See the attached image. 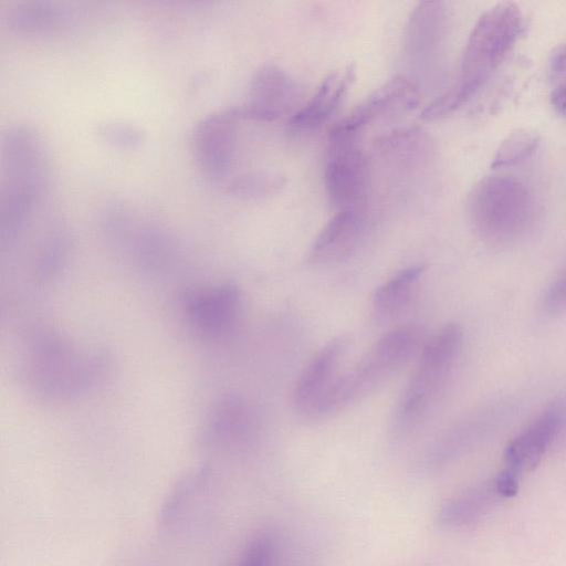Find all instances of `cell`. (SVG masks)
Here are the masks:
<instances>
[{
	"mask_svg": "<svg viewBox=\"0 0 566 566\" xmlns=\"http://www.w3.org/2000/svg\"><path fill=\"white\" fill-rule=\"evenodd\" d=\"M424 327L407 323L388 331L350 369L343 371L329 392L322 417L335 413L377 390L426 344Z\"/></svg>",
	"mask_w": 566,
	"mask_h": 566,
	"instance_id": "277c9868",
	"label": "cell"
},
{
	"mask_svg": "<svg viewBox=\"0 0 566 566\" xmlns=\"http://www.w3.org/2000/svg\"><path fill=\"white\" fill-rule=\"evenodd\" d=\"M324 171L329 203L336 211H365L370 187L369 164L355 142L331 143Z\"/></svg>",
	"mask_w": 566,
	"mask_h": 566,
	"instance_id": "ba28073f",
	"label": "cell"
},
{
	"mask_svg": "<svg viewBox=\"0 0 566 566\" xmlns=\"http://www.w3.org/2000/svg\"><path fill=\"white\" fill-rule=\"evenodd\" d=\"M524 20L513 2L484 11L467 41L455 83L423 108L421 118L434 120L463 105L489 78L523 31Z\"/></svg>",
	"mask_w": 566,
	"mask_h": 566,
	"instance_id": "7a4b0ae2",
	"label": "cell"
},
{
	"mask_svg": "<svg viewBox=\"0 0 566 566\" xmlns=\"http://www.w3.org/2000/svg\"><path fill=\"white\" fill-rule=\"evenodd\" d=\"M468 210L476 231L488 240L506 241L531 224L534 201L528 188L512 176L480 180L472 189Z\"/></svg>",
	"mask_w": 566,
	"mask_h": 566,
	"instance_id": "8992f818",
	"label": "cell"
},
{
	"mask_svg": "<svg viewBox=\"0 0 566 566\" xmlns=\"http://www.w3.org/2000/svg\"><path fill=\"white\" fill-rule=\"evenodd\" d=\"M444 27V9L437 1L420 2L406 30L405 52L417 64L429 62L439 45Z\"/></svg>",
	"mask_w": 566,
	"mask_h": 566,
	"instance_id": "e0dca14e",
	"label": "cell"
},
{
	"mask_svg": "<svg viewBox=\"0 0 566 566\" xmlns=\"http://www.w3.org/2000/svg\"><path fill=\"white\" fill-rule=\"evenodd\" d=\"M277 544L269 533L255 535L244 547L237 566H276Z\"/></svg>",
	"mask_w": 566,
	"mask_h": 566,
	"instance_id": "603a6c76",
	"label": "cell"
},
{
	"mask_svg": "<svg viewBox=\"0 0 566 566\" xmlns=\"http://www.w3.org/2000/svg\"><path fill=\"white\" fill-rule=\"evenodd\" d=\"M551 103L557 112L566 114V82L557 85L553 90Z\"/></svg>",
	"mask_w": 566,
	"mask_h": 566,
	"instance_id": "83f0119b",
	"label": "cell"
},
{
	"mask_svg": "<svg viewBox=\"0 0 566 566\" xmlns=\"http://www.w3.org/2000/svg\"><path fill=\"white\" fill-rule=\"evenodd\" d=\"M426 266H407L377 287L371 297L374 314L379 319H388L399 314L409 303Z\"/></svg>",
	"mask_w": 566,
	"mask_h": 566,
	"instance_id": "d6986e66",
	"label": "cell"
},
{
	"mask_svg": "<svg viewBox=\"0 0 566 566\" xmlns=\"http://www.w3.org/2000/svg\"><path fill=\"white\" fill-rule=\"evenodd\" d=\"M539 138L528 128L512 130L499 145L492 159V168L510 167L527 158L537 148Z\"/></svg>",
	"mask_w": 566,
	"mask_h": 566,
	"instance_id": "7402d4cb",
	"label": "cell"
},
{
	"mask_svg": "<svg viewBox=\"0 0 566 566\" xmlns=\"http://www.w3.org/2000/svg\"><path fill=\"white\" fill-rule=\"evenodd\" d=\"M210 473L209 467L202 465L176 482L160 509L159 523L163 527H171L181 518L196 497L207 488Z\"/></svg>",
	"mask_w": 566,
	"mask_h": 566,
	"instance_id": "ffe728a7",
	"label": "cell"
},
{
	"mask_svg": "<svg viewBox=\"0 0 566 566\" xmlns=\"http://www.w3.org/2000/svg\"><path fill=\"white\" fill-rule=\"evenodd\" d=\"M545 306L549 312H560L566 308V270L548 290Z\"/></svg>",
	"mask_w": 566,
	"mask_h": 566,
	"instance_id": "d4e9b609",
	"label": "cell"
},
{
	"mask_svg": "<svg viewBox=\"0 0 566 566\" xmlns=\"http://www.w3.org/2000/svg\"><path fill=\"white\" fill-rule=\"evenodd\" d=\"M50 166L41 136L30 126L9 127L1 140L0 238L11 245L45 202Z\"/></svg>",
	"mask_w": 566,
	"mask_h": 566,
	"instance_id": "6da1fadb",
	"label": "cell"
},
{
	"mask_svg": "<svg viewBox=\"0 0 566 566\" xmlns=\"http://www.w3.org/2000/svg\"><path fill=\"white\" fill-rule=\"evenodd\" d=\"M300 96L297 84L285 71L266 64L254 73L249 85L248 102L240 107L250 119L269 123L290 113Z\"/></svg>",
	"mask_w": 566,
	"mask_h": 566,
	"instance_id": "4fadbf2b",
	"label": "cell"
},
{
	"mask_svg": "<svg viewBox=\"0 0 566 566\" xmlns=\"http://www.w3.org/2000/svg\"><path fill=\"white\" fill-rule=\"evenodd\" d=\"M182 305L187 321L199 335L218 338L234 327L241 295L237 286L220 284L188 292Z\"/></svg>",
	"mask_w": 566,
	"mask_h": 566,
	"instance_id": "7c38bea8",
	"label": "cell"
},
{
	"mask_svg": "<svg viewBox=\"0 0 566 566\" xmlns=\"http://www.w3.org/2000/svg\"><path fill=\"white\" fill-rule=\"evenodd\" d=\"M365 223V211H336L312 243L308 262L326 265L348 259L364 238Z\"/></svg>",
	"mask_w": 566,
	"mask_h": 566,
	"instance_id": "9a60e30c",
	"label": "cell"
},
{
	"mask_svg": "<svg viewBox=\"0 0 566 566\" xmlns=\"http://www.w3.org/2000/svg\"><path fill=\"white\" fill-rule=\"evenodd\" d=\"M348 338L337 336L324 344L310 359L293 390L295 411L305 419L321 418L323 406L337 379L347 352Z\"/></svg>",
	"mask_w": 566,
	"mask_h": 566,
	"instance_id": "9c48e42d",
	"label": "cell"
},
{
	"mask_svg": "<svg viewBox=\"0 0 566 566\" xmlns=\"http://www.w3.org/2000/svg\"><path fill=\"white\" fill-rule=\"evenodd\" d=\"M23 367L30 389L48 398H65L96 385L108 367L102 352H78L67 340L44 334L33 339Z\"/></svg>",
	"mask_w": 566,
	"mask_h": 566,
	"instance_id": "3957f363",
	"label": "cell"
},
{
	"mask_svg": "<svg viewBox=\"0 0 566 566\" xmlns=\"http://www.w3.org/2000/svg\"><path fill=\"white\" fill-rule=\"evenodd\" d=\"M69 18L67 10L50 1L14 3L7 13L9 27L19 34L39 35L55 31Z\"/></svg>",
	"mask_w": 566,
	"mask_h": 566,
	"instance_id": "ac0fdd59",
	"label": "cell"
},
{
	"mask_svg": "<svg viewBox=\"0 0 566 566\" xmlns=\"http://www.w3.org/2000/svg\"><path fill=\"white\" fill-rule=\"evenodd\" d=\"M104 231L117 250L140 266L158 270L171 261L175 245L156 224L120 205L109 207L102 219Z\"/></svg>",
	"mask_w": 566,
	"mask_h": 566,
	"instance_id": "52a82bcc",
	"label": "cell"
},
{
	"mask_svg": "<svg viewBox=\"0 0 566 566\" xmlns=\"http://www.w3.org/2000/svg\"><path fill=\"white\" fill-rule=\"evenodd\" d=\"M260 430L256 408L242 397L230 396L211 410L199 434V443L207 449H243L255 442Z\"/></svg>",
	"mask_w": 566,
	"mask_h": 566,
	"instance_id": "30bf717a",
	"label": "cell"
},
{
	"mask_svg": "<svg viewBox=\"0 0 566 566\" xmlns=\"http://www.w3.org/2000/svg\"><path fill=\"white\" fill-rule=\"evenodd\" d=\"M494 489L503 497H513L518 491L517 474L506 469L495 479Z\"/></svg>",
	"mask_w": 566,
	"mask_h": 566,
	"instance_id": "484cf974",
	"label": "cell"
},
{
	"mask_svg": "<svg viewBox=\"0 0 566 566\" xmlns=\"http://www.w3.org/2000/svg\"><path fill=\"white\" fill-rule=\"evenodd\" d=\"M551 71L556 77L566 72V44L557 48L556 52L553 54L551 59Z\"/></svg>",
	"mask_w": 566,
	"mask_h": 566,
	"instance_id": "4316f807",
	"label": "cell"
},
{
	"mask_svg": "<svg viewBox=\"0 0 566 566\" xmlns=\"http://www.w3.org/2000/svg\"><path fill=\"white\" fill-rule=\"evenodd\" d=\"M463 344V331L449 323L427 339L418 355L416 368L397 402L392 430L399 438L421 426L458 360Z\"/></svg>",
	"mask_w": 566,
	"mask_h": 566,
	"instance_id": "5b68a950",
	"label": "cell"
},
{
	"mask_svg": "<svg viewBox=\"0 0 566 566\" xmlns=\"http://www.w3.org/2000/svg\"><path fill=\"white\" fill-rule=\"evenodd\" d=\"M566 418V400H558L544 410L506 447L507 469L518 474L535 469Z\"/></svg>",
	"mask_w": 566,
	"mask_h": 566,
	"instance_id": "5bb4252c",
	"label": "cell"
},
{
	"mask_svg": "<svg viewBox=\"0 0 566 566\" xmlns=\"http://www.w3.org/2000/svg\"><path fill=\"white\" fill-rule=\"evenodd\" d=\"M99 138L112 147L132 150L138 148L144 136L134 125L123 122H107L98 127Z\"/></svg>",
	"mask_w": 566,
	"mask_h": 566,
	"instance_id": "cb8c5ba5",
	"label": "cell"
},
{
	"mask_svg": "<svg viewBox=\"0 0 566 566\" xmlns=\"http://www.w3.org/2000/svg\"><path fill=\"white\" fill-rule=\"evenodd\" d=\"M491 492L485 489H472L440 506L437 523L444 530H458L475 522L490 502Z\"/></svg>",
	"mask_w": 566,
	"mask_h": 566,
	"instance_id": "44dd1931",
	"label": "cell"
},
{
	"mask_svg": "<svg viewBox=\"0 0 566 566\" xmlns=\"http://www.w3.org/2000/svg\"><path fill=\"white\" fill-rule=\"evenodd\" d=\"M354 78L353 65L331 72L311 99L292 115L290 125L297 129H311L325 123L338 108Z\"/></svg>",
	"mask_w": 566,
	"mask_h": 566,
	"instance_id": "2e32d148",
	"label": "cell"
},
{
	"mask_svg": "<svg viewBox=\"0 0 566 566\" xmlns=\"http://www.w3.org/2000/svg\"><path fill=\"white\" fill-rule=\"evenodd\" d=\"M417 85L403 76H395L376 88L329 132L331 143L354 142L368 123L394 111H408L418 105Z\"/></svg>",
	"mask_w": 566,
	"mask_h": 566,
	"instance_id": "8fae6325",
	"label": "cell"
}]
</instances>
